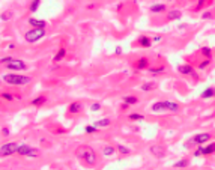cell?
<instances>
[{
	"instance_id": "obj_22",
	"label": "cell",
	"mask_w": 215,
	"mask_h": 170,
	"mask_svg": "<svg viewBox=\"0 0 215 170\" xmlns=\"http://www.w3.org/2000/svg\"><path fill=\"white\" fill-rule=\"evenodd\" d=\"M45 102H47V96H45V95H39V96H36L35 100H32V105L39 107V105H42Z\"/></svg>"
},
{
	"instance_id": "obj_11",
	"label": "cell",
	"mask_w": 215,
	"mask_h": 170,
	"mask_svg": "<svg viewBox=\"0 0 215 170\" xmlns=\"http://www.w3.org/2000/svg\"><path fill=\"white\" fill-rule=\"evenodd\" d=\"M178 72L182 75H196V69L191 65H179L178 66Z\"/></svg>"
},
{
	"instance_id": "obj_4",
	"label": "cell",
	"mask_w": 215,
	"mask_h": 170,
	"mask_svg": "<svg viewBox=\"0 0 215 170\" xmlns=\"http://www.w3.org/2000/svg\"><path fill=\"white\" fill-rule=\"evenodd\" d=\"M45 35H47L45 29H35V27H32L30 30H27L26 33H24V39L29 44H35V42H39L42 38H45Z\"/></svg>"
},
{
	"instance_id": "obj_38",
	"label": "cell",
	"mask_w": 215,
	"mask_h": 170,
	"mask_svg": "<svg viewBox=\"0 0 215 170\" xmlns=\"http://www.w3.org/2000/svg\"><path fill=\"white\" fill-rule=\"evenodd\" d=\"M209 2H212V0H198V3H197V6H196V9H202V6L205 5V3H209Z\"/></svg>"
},
{
	"instance_id": "obj_24",
	"label": "cell",
	"mask_w": 215,
	"mask_h": 170,
	"mask_svg": "<svg viewBox=\"0 0 215 170\" xmlns=\"http://www.w3.org/2000/svg\"><path fill=\"white\" fill-rule=\"evenodd\" d=\"M116 149H117V152L121 153V155H129L131 153V149L127 145H122V143L116 145Z\"/></svg>"
},
{
	"instance_id": "obj_37",
	"label": "cell",
	"mask_w": 215,
	"mask_h": 170,
	"mask_svg": "<svg viewBox=\"0 0 215 170\" xmlns=\"http://www.w3.org/2000/svg\"><path fill=\"white\" fill-rule=\"evenodd\" d=\"M9 18H12V14H9V12H3V14L0 15V20H2V21H6Z\"/></svg>"
},
{
	"instance_id": "obj_32",
	"label": "cell",
	"mask_w": 215,
	"mask_h": 170,
	"mask_svg": "<svg viewBox=\"0 0 215 170\" xmlns=\"http://www.w3.org/2000/svg\"><path fill=\"white\" fill-rule=\"evenodd\" d=\"M84 131H86V134H93V133L98 131V127H95V125H87V127L84 128Z\"/></svg>"
},
{
	"instance_id": "obj_16",
	"label": "cell",
	"mask_w": 215,
	"mask_h": 170,
	"mask_svg": "<svg viewBox=\"0 0 215 170\" xmlns=\"http://www.w3.org/2000/svg\"><path fill=\"white\" fill-rule=\"evenodd\" d=\"M137 45H140V47H145V48H149L150 45H152V38H149V36H140L137 39Z\"/></svg>"
},
{
	"instance_id": "obj_14",
	"label": "cell",
	"mask_w": 215,
	"mask_h": 170,
	"mask_svg": "<svg viewBox=\"0 0 215 170\" xmlns=\"http://www.w3.org/2000/svg\"><path fill=\"white\" fill-rule=\"evenodd\" d=\"M81 110H83V104H81V102H78V101L71 102V104L68 105V111L71 113V114H78Z\"/></svg>"
},
{
	"instance_id": "obj_41",
	"label": "cell",
	"mask_w": 215,
	"mask_h": 170,
	"mask_svg": "<svg viewBox=\"0 0 215 170\" xmlns=\"http://www.w3.org/2000/svg\"><path fill=\"white\" fill-rule=\"evenodd\" d=\"M152 41H155V42H158V41H161V36H154V38H152Z\"/></svg>"
},
{
	"instance_id": "obj_36",
	"label": "cell",
	"mask_w": 215,
	"mask_h": 170,
	"mask_svg": "<svg viewBox=\"0 0 215 170\" xmlns=\"http://www.w3.org/2000/svg\"><path fill=\"white\" fill-rule=\"evenodd\" d=\"M211 18H212V12L211 11H206V12L202 14V20H211Z\"/></svg>"
},
{
	"instance_id": "obj_8",
	"label": "cell",
	"mask_w": 215,
	"mask_h": 170,
	"mask_svg": "<svg viewBox=\"0 0 215 170\" xmlns=\"http://www.w3.org/2000/svg\"><path fill=\"white\" fill-rule=\"evenodd\" d=\"M215 153V142L208 143V145H200L197 149L194 151V157H200V155H212Z\"/></svg>"
},
{
	"instance_id": "obj_30",
	"label": "cell",
	"mask_w": 215,
	"mask_h": 170,
	"mask_svg": "<svg viewBox=\"0 0 215 170\" xmlns=\"http://www.w3.org/2000/svg\"><path fill=\"white\" fill-rule=\"evenodd\" d=\"M154 89H155L154 83H145V85L141 86V90H143V92H150V90H154Z\"/></svg>"
},
{
	"instance_id": "obj_9",
	"label": "cell",
	"mask_w": 215,
	"mask_h": 170,
	"mask_svg": "<svg viewBox=\"0 0 215 170\" xmlns=\"http://www.w3.org/2000/svg\"><path fill=\"white\" fill-rule=\"evenodd\" d=\"M149 152L152 153L155 158L161 160V158H164L167 155V148L163 145H152V146H149Z\"/></svg>"
},
{
	"instance_id": "obj_12",
	"label": "cell",
	"mask_w": 215,
	"mask_h": 170,
	"mask_svg": "<svg viewBox=\"0 0 215 170\" xmlns=\"http://www.w3.org/2000/svg\"><path fill=\"white\" fill-rule=\"evenodd\" d=\"M149 11H150V14H164L167 11V5H164V3H154V5L149 6Z\"/></svg>"
},
{
	"instance_id": "obj_18",
	"label": "cell",
	"mask_w": 215,
	"mask_h": 170,
	"mask_svg": "<svg viewBox=\"0 0 215 170\" xmlns=\"http://www.w3.org/2000/svg\"><path fill=\"white\" fill-rule=\"evenodd\" d=\"M136 68L143 71V69H147L149 68V59L147 57H140V59L136 62Z\"/></svg>"
},
{
	"instance_id": "obj_26",
	"label": "cell",
	"mask_w": 215,
	"mask_h": 170,
	"mask_svg": "<svg viewBox=\"0 0 215 170\" xmlns=\"http://www.w3.org/2000/svg\"><path fill=\"white\" fill-rule=\"evenodd\" d=\"M128 119L131 122H140V120H145V114H140V113H131L128 114Z\"/></svg>"
},
{
	"instance_id": "obj_23",
	"label": "cell",
	"mask_w": 215,
	"mask_h": 170,
	"mask_svg": "<svg viewBox=\"0 0 215 170\" xmlns=\"http://www.w3.org/2000/svg\"><path fill=\"white\" fill-rule=\"evenodd\" d=\"M116 151H117V149H116L114 146L107 145V146H104V148H103V155H104V157H112Z\"/></svg>"
},
{
	"instance_id": "obj_34",
	"label": "cell",
	"mask_w": 215,
	"mask_h": 170,
	"mask_svg": "<svg viewBox=\"0 0 215 170\" xmlns=\"http://www.w3.org/2000/svg\"><path fill=\"white\" fill-rule=\"evenodd\" d=\"M101 109H103V105H101L99 102H93V104L90 105V111H93V113L95 111H99Z\"/></svg>"
},
{
	"instance_id": "obj_17",
	"label": "cell",
	"mask_w": 215,
	"mask_h": 170,
	"mask_svg": "<svg viewBox=\"0 0 215 170\" xmlns=\"http://www.w3.org/2000/svg\"><path fill=\"white\" fill-rule=\"evenodd\" d=\"M200 96H202L203 100H211V98H215V87H212V86L206 87V89L202 92Z\"/></svg>"
},
{
	"instance_id": "obj_40",
	"label": "cell",
	"mask_w": 215,
	"mask_h": 170,
	"mask_svg": "<svg viewBox=\"0 0 215 170\" xmlns=\"http://www.w3.org/2000/svg\"><path fill=\"white\" fill-rule=\"evenodd\" d=\"M12 59H14V57H11V56H8V57H2V65H6V63H9Z\"/></svg>"
},
{
	"instance_id": "obj_35",
	"label": "cell",
	"mask_w": 215,
	"mask_h": 170,
	"mask_svg": "<svg viewBox=\"0 0 215 170\" xmlns=\"http://www.w3.org/2000/svg\"><path fill=\"white\" fill-rule=\"evenodd\" d=\"M209 63H211V59H205L203 62H200V63H198V68L205 69L206 66H209Z\"/></svg>"
},
{
	"instance_id": "obj_6",
	"label": "cell",
	"mask_w": 215,
	"mask_h": 170,
	"mask_svg": "<svg viewBox=\"0 0 215 170\" xmlns=\"http://www.w3.org/2000/svg\"><path fill=\"white\" fill-rule=\"evenodd\" d=\"M18 143L15 142H9V143H5V145L0 146V157L2 158H6V157H11L14 153H17L18 151Z\"/></svg>"
},
{
	"instance_id": "obj_5",
	"label": "cell",
	"mask_w": 215,
	"mask_h": 170,
	"mask_svg": "<svg viewBox=\"0 0 215 170\" xmlns=\"http://www.w3.org/2000/svg\"><path fill=\"white\" fill-rule=\"evenodd\" d=\"M17 153L20 157H24V158H36V157L39 155V151H38L36 148H33V146L23 143V145L18 146Z\"/></svg>"
},
{
	"instance_id": "obj_25",
	"label": "cell",
	"mask_w": 215,
	"mask_h": 170,
	"mask_svg": "<svg viewBox=\"0 0 215 170\" xmlns=\"http://www.w3.org/2000/svg\"><path fill=\"white\" fill-rule=\"evenodd\" d=\"M39 5H41V0H32L30 5H29V12L30 14H35L39 9Z\"/></svg>"
},
{
	"instance_id": "obj_7",
	"label": "cell",
	"mask_w": 215,
	"mask_h": 170,
	"mask_svg": "<svg viewBox=\"0 0 215 170\" xmlns=\"http://www.w3.org/2000/svg\"><path fill=\"white\" fill-rule=\"evenodd\" d=\"M3 66H6L9 71H14V72H20V71H26L27 69L26 62L21 60V59H12L9 63L3 65Z\"/></svg>"
},
{
	"instance_id": "obj_42",
	"label": "cell",
	"mask_w": 215,
	"mask_h": 170,
	"mask_svg": "<svg viewBox=\"0 0 215 170\" xmlns=\"http://www.w3.org/2000/svg\"><path fill=\"white\" fill-rule=\"evenodd\" d=\"M116 54H122V48H121V47H116Z\"/></svg>"
},
{
	"instance_id": "obj_33",
	"label": "cell",
	"mask_w": 215,
	"mask_h": 170,
	"mask_svg": "<svg viewBox=\"0 0 215 170\" xmlns=\"http://www.w3.org/2000/svg\"><path fill=\"white\" fill-rule=\"evenodd\" d=\"M2 98L5 101H14V95L9 94V92H2Z\"/></svg>"
},
{
	"instance_id": "obj_15",
	"label": "cell",
	"mask_w": 215,
	"mask_h": 170,
	"mask_svg": "<svg viewBox=\"0 0 215 170\" xmlns=\"http://www.w3.org/2000/svg\"><path fill=\"white\" fill-rule=\"evenodd\" d=\"M182 17V11L181 9H172L167 12V21H176V20H181Z\"/></svg>"
},
{
	"instance_id": "obj_19",
	"label": "cell",
	"mask_w": 215,
	"mask_h": 170,
	"mask_svg": "<svg viewBox=\"0 0 215 170\" xmlns=\"http://www.w3.org/2000/svg\"><path fill=\"white\" fill-rule=\"evenodd\" d=\"M93 125H95V127H98V128H107V127H110V125H112V120L108 119V118H103V119L95 120Z\"/></svg>"
},
{
	"instance_id": "obj_1",
	"label": "cell",
	"mask_w": 215,
	"mask_h": 170,
	"mask_svg": "<svg viewBox=\"0 0 215 170\" xmlns=\"http://www.w3.org/2000/svg\"><path fill=\"white\" fill-rule=\"evenodd\" d=\"M75 157L87 167H93L98 163V153L89 145H81L75 149Z\"/></svg>"
},
{
	"instance_id": "obj_39",
	"label": "cell",
	"mask_w": 215,
	"mask_h": 170,
	"mask_svg": "<svg viewBox=\"0 0 215 170\" xmlns=\"http://www.w3.org/2000/svg\"><path fill=\"white\" fill-rule=\"evenodd\" d=\"M9 134H11V129H9L8 127H3V128H2V136H3V137H8Z\"/></svg>"
},
{
	"instance_id": "obj_31",
	"label": "cell",
	"mask_w": 215,
	"mask_h": 170,
	"mask_svg": "<svg viewBox=\"0 0 215 170\" xmlns=\"http://www.w3.org/2000/svg\"><path fill=\"white\" fill-rule=\"evenodd\" d=\"M196 146H198V145L194 142V140H193V137L188 138V140L185 142V148H187V149H193V148H196Z\"/></svg>"
},
{
	"instance_id": "obj_21",
	"label": "cell",
	"mask_w": 215,
	"mask_h": 170,
	"mask_svg": "<svg viewBox=\"0 0 215 170\" xmlns=\"http://www.w3.org/2000/svg\"><path fill=\"white\" fill-rule=\"evenodd\" d=\"M65 56H66V48H63V47H62V48H59V51H57V53L54 54V57H53V62H56V63H57V62H60V60L63 59Z\"/></svg>"
},
{
	"instance_id": "obj_29",
	"label": "cell",
	"mask_w": 215,
	"mask_h": 170,
	"mask_svg": "<svg viewBox=\"0 0 215 170\" xmlns=\"http://www.w3.org/2000/svg\"><path fill=\"white\" fill-rule=\"evenodd\" d=\"M200 51H202V54H203L205 59H211V56H212V50H211L209 47H203Z\"/></svg>"
},
{
	"instance_id": "obj_20",
	"label": "cell",
	"mask_w": 215,
	"mask_h": 170,
	"mask_svg": "<svg viewBox=\"0 0 215 170\" xmlns=\"http://www.w3.org/2000/svg\"><path fill=\"white\" fill-rule=\"evenodd\" d=\"M122 101L125 104H128V105H134V104L138 102V98L136 95H125V96H122Z\"/></svg>"
},
{
	"instance_id": "obj_3",
	"label": "cell",
	"mask_w": 215,
	"mask_h": 170,
	"mask_svg": "<svg viewBox=\"0 0 215 170\" xmlns=\"http://www.w3.org/2000/svg\"><path fill=\"white\" fill-rule=\"evenodd\" d=\"M2 80L9 86H26L32 81V78L24 74H3Z\"/></svg>"
},
{
	"instance_id": "obj_2",
	"label": "cell",
	"mask_w": 215,
	"mask_h": 170,
	"mask_svg": "<svg viewBox=\"0 0 215 170\" xmlns=\"http://www.w3.org/2000/svg\"><path fill=\"white\" fill-rule=\"evenodd\" d=\"M150 110L154 111V113H164V111L178 113V111L181 110V105L174 101H158L150 105Z\"/></svg>"
},
{
	"instance_id": "obj_13",
	"label": "cell",
	"mask_w": 215,
	"mask_h": 170,
	"mask_svg": "<svg viewBox=\"0 0 215 170\" xmlns=\"http://www.w3.org/2000/svg\"><path fill=\"white\" fill-rule=\"evenodd\" d=\"M29 26H32V27H35V29H45L47 27V23H45V20H39V18H29Z\"/></svg>"
},
{
	"instance_id": "obj_10",
	"label": "cell",
	"mask_w": 215,
	"mask_h": 170,
	"mask_svg": "<svg viewBox=\"0 0 215 170\" xmlns=\"http://www.w3.org/2000/svg\"><path fill=\"white\" fill-rule=\"evenodd\" d=\"M193 140H194L198 146L206 145L208 142L211 140V134H209V133H198V134H194V136H193Z\"/></svg>"
},
{
	"instance_id": "obj_28",
	"label": "cell",
	"mask_w": 215,
	"mask_h": 170,
	"mask_svg": "<svg viewBox=\"0 0 215 170\" xmlns=\"http://www.w3.org/2000/svg\"><path fill=\"white\" fill-rule=\"evenodd\" d=\"M147 71L152 74V75H158V74H163L165 68L164 66H156V68H147Z\"/></svg>"
},
{
	"instance_id": "obj_27",
	"label": "cell",
	"mask_w": 215,
	"mask_h": 170,
	"mask_svg": "<svg viewBox=\"0 0 215 170\" xmlns=\"http://www.w3.org/2000/svg\"><path fill=\"white\" fill-rule=\"evenodd\" d=\"M188 164H189L188 158H182V160H179V161L174 163V167H178V169H184V167H187Z\"/></svg>"
}]
</instances>
